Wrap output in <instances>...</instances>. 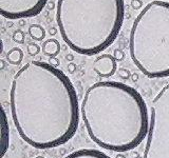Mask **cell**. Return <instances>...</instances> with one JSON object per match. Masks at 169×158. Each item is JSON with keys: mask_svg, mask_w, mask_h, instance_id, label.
Instances as JSON below:
<instances>
[{"mask_svg": "<svg viewBox=\"0 0 169 158\" xmlns=\"http://www.w3.org/2000/svg\"><path fill=\"white\" fill-rule=\"evenodd\" d=\"M115 158H127L126 156L124 155V154H122V153H119L117 155L115 156Z\"/></svg>", "mask_w": 169, "mask_h": 158, "instance_id": "23", "label": "cell"}, {"mask_svg": "<svg viewBox=\"0 0 169 158\" xmlns=\"http://www.w3.org/2000/svg\"><path fill=\"white\" fill-rule=\"evenodd\" d=\"M117 65L113 56L109 54H103L97 57L93 62V70L101 77H111L115 74Z\"/></svg>", "mask_w": 169, "mask_h": 158, "instance_id": "7", "label": "cell"}, {"mask_svg": "<svg viewBox=\"0 0 169 158\" xmlns=\"http://www.w3.org/2000/svg\"><path fill=\"white\" fill-rule=\"evenodd\" d=\"M24 39H25V36H24V34H23L22 31L17 30L14 32V34H13V40H14V42L23 43L24 42Z\"/></svg>", "mask_w": 169, "mask_h": 158, "instance_id": "13", "label": "cell"}, {"mask_svg": "<svg viewBox=\"0 0 169 158\" xmlns=\"http://www.w3.org/2000/svg\"><path fill=\"white\" fill-rule=\"evenodd\" d=\"M67 69H68V72L70 74H73L75 73V71H76V64L73 62H71L68 64V66H67Z\"/></svg>", "mask_w": 169, "mask_h": 158, "instance_id": "19", "label": "cell"}, {"mask_svg": "<svg viewBox=\"0 0 169 158\" xmlns=\"http://www.w3.org/2000/svg\"><path fill=\"white\" fill-rule=\"evenodd\" d=\"M10 109L21 139L39 150L68 142L78 128L81 109L73 83L45 61H29L14 75Z\"/></svg>", "mask_w": 169, "mask_h": 158, "instance_id": "1", "label": "cell"}, {"mask_svg": "<svg viewBox=\"0 0 169 158\" xmlns=\"http://www.w3.org/2000/svg\"><path fill=\"white\" fill-rule=\"evenodd\" d=\"M113 57L115 58L116 61H122L125 59V53L122 50H115L114 51Z\"/></svg>", "mask_w": 169, "mask_h": 158, "instance_id": "16", "label": "cell"}, {"mask_svg": "<svg viewBox=\"0 0 169 158\" xmlns=\"http://www.w3.org/2000/svg\"><path fill=\"white\" fill-rule=\"evenodd\" d=\"M56 33H57V30H56V29H54V28L50 29V34H51V35H55Z\"/></svg>", "mask_w": 169, "mask_h": 158, "instance_id": "22", "label": "cell"}, {"mask_svg": "<svg viewBox=\"0 0 169 158\" xmlns=\"http://www.w3.org/2000/svg\"><path fill=\"white\" fill-rule=\"evenodd\" d=\"M117 74H119V77L123 78V79H128V78L131 77V74H130V72H129L127 69H124V68L119 69V71H117Z\"/></svg>", "mask_w": 169, "mask_h": 158, "instance_id": "15", "label": "cell"}, {"mask_svg": "<svg viewBox=\"0 0 169 158\" xmlns=\"http://www.w3.org/2000/svg\"><path fill=\"white\" fill-rule=\"evenodd\" d=\"M1 158L5 155L6 151L9 150V146H10V129H9V122L8 118H6V114H5L4 110H2V118H1Z\"/></svg>", "mask_w": 169, "mask_h": 158, "instance_id": "8", "label": "cell"}, {"mask_svg": "<svg viewBox=\"0 0 169 158\" xmlns=\"http://www.w3.org/2000/svg\"><path fill=\"white\" fill-rule=\"evenodd\" d=\"M48 0H0V14L6 19H20L38 15Z\"/></svg>", "mask_w": 169, "mask_h": 158, "instance_id": "6", "label": "cell"}, {"mask_svg": "<svg viewBox=\"0 0 169 158\" xmlns=\"http://www.w3.org/2000/svg\"><path fill=\"white\" fill-rule=\"evenodd\" d=\"M125 17L124 0H58L56 22L71 50L93 56L109 48Z\"/></svg>", "mask_w": 169, "mask_h": 158, "instance_id": "3", "label": "cell"}, {"mask_svg": "<svg viewBox=\"0 0 169 158\" xmlns=\"http://www.w3.org/2000/svg\"><path fill=\"white\" fill-rule=\"evenodd\" d=\"M49 63H50L51 65L55 66V68H58V66H59V64H60V62H59V59H57L56 57H50V59H49Z\"/></svg>", "mask_w": 169, "mask_h": 158, "instance_id": "18", "label": "cell"}, {"mask_svg": "<svg viewBox=\"0 0 169 158\" xmlns=\"http://www.w3.org/2000/svg\"><path fill=\"white\" fill-rule=\"evenodd\" d=\"M27 50H28V53L30 54L31 56H36L38 53L40 52V48H39V46H38V45L36 44V43H34V42L29 43Z\"/></svg>", "mask_w": 169, "mask_h": 158, "instance_id": "14", "label": "cell"}, {"mask_svg": "<svg viewBox=\"0 0 169 158\" xmlns=\"http://www.w3.org/2000/svg\"><path fill=\"white\" fill-rule=\"evenodd\" d=\"M63 158H111L107 154L103 153L101 151L92 150V149H83L77 150L69 154L68 156Z\"/></svg>", "mask_w": 169, "mask_h": 158, "instance_id": "9", "label": "cell"}, {"mask_svg": "<svg viewBox=\"0 0 169 158\" xmlns=\"http://www.w3.org/2000/svg\"><path fill=\"white\" fill-rule=\"evenodd\" d=\"M81 115L89 137L113 152L132 151L149 130L148 110L134 88L117 81H99L83 95Z\"/></svg>", "mask_w": 169, "mask_h": 158, "instance_id": "2", "label": "cell"}, {"mask_svg": "<svg viewBox=\"0 0 169 158\" xmlns=\"http://www.w3.org/2000/svg\"><path fill=\"white\" fill-rule=\"evenodd\" d=\"M35 158H45V157H43V156H37V157H35Z\"/></svg>", "mask_w": 169, "mask_h": 158, "instance_id": "24", "label": "cell"}, {"mask_svg": "<svg viewBox=\"0 0 169 158\" xmlns=\"http://www.w3.org/2000/svg\"><path fill=\"white\" fill-rule=\"evenodd\" d=\"M131 8L134 10H139L143 8V2L142 0H131Z\"/></svg>", "mask_w": 169, "mask_h": 158, "instance_id": "17", "label": "cell"}, {"mask_svg": "<svg viewBox=\"0 0 169 158\" xmlns=\"http://www.w3.org/2000/svg\"><path fill=\"white\" fill-rule=\"evenodd\" d=\"M131 79H132V81H133V82H136V81L139 80V74H132L131 75Z\"/></svg>", "mask_w": 169, "mask_h": 158, "instance_id": "20", "label": "cell"}, {"mask_svg": "<svg viewBox=\"0 0 169 158\" xmlns=\"http://www.w3.org/2000/svg\"><path fill=\"white\" fill-rule=\"evenodd\" d=\"M29 35L36 41H41L45 37V30L39 24H33L29 28Z\"/></svg>", "mask_w": 169, "mask_h": 158, "instance_id": "12", "label": "cell"}, {"mask_svg": "<svg viewBox=\"0 0 169 158\" xmlns=\"http://www.w3.org/2000/svg\"><path fill=\"white\" fill-rule=\"evenodd\" d=\"M66 58H67V60H69V61H72L74 59V56L72 55V54H68V55L66 56Z\"/></svg>", "mask_w": 169, "mask_h": 158, "instance_id": "21", "label": "cell"}, {"mask_svg": "<svg viewBox=\"0 0 169 158\" xmlns=\"http://www.w3.org/2000/svg\"><path fill=\"white\" fill-rule=\"evenodd\" d=\"M129 52L147 77L169 76V2L153 0L140 12L130 31Z\"/></svg>", "mask_w": 169, "mask_h": 158, "instance_id": "4", "label": "cell"}, {"mask_svg": "<svg viewBox=\"0 0 169 158\" xmlns=\"http://www.w3.org/2000/svg\"><path fill=\"white\" fill-rule=\"evenodd\" d=\"M144 158H169V83L151 101Z\"/></svg>", "mask_w": 169, "mask_h": 158, "instance_id": "5", "label": "cell"}, {"mask_svg": "<svg viewBox=\"0 0 169 158\" xmlns=\"http://www.w3.org/2000/svg\"><path fill=\"white\" fill-rule=\"evenodd\" d=\"M60 51V44L56 39H49L42 44V52L45 56L50 57H56Z\"/></svg>", "mask_w": 169, "mask_h": 158, "instance_id": "10", "label": "cell"}, {"mask_svg": "<svg viewBox=\"0 0 169 158\" xmlns=\"http://www.w3.org/2000/svg\"><path fill=\"white\" fill-rule=\"evenodd\" d=\"M8 61L13 65H19L22 61L23 58V53L21 51V49L19 48H13L11 51H9L8 55Z\"/></svg>", "mask_w": 169, "mask_h": 158, "instance_id": "11", "label": "cell"}]
</instances>
